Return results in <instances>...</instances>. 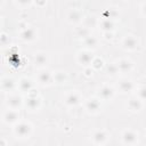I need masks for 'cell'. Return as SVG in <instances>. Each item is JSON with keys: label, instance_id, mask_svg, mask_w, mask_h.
Returning <instances> with one entry per match:
<instances>
[{"label": "cell", "instance_id": "obj_7", "mask_svg": "<svg viewBox=\"0 0 146 146\" xmlns=\"http://www.w3.org/2000/svg\"><path fill=\"white\" fill-rule=\"evenodd\" d=\"M123 141L125 144H135L137 141V135L136 132L131 131V130H127L124 133H123Z\"/></svg>", "mask_w": 146, "mask_h": 146}, {"label": "cell", "instance_id": "obj_10", "mask_svg": "<svg viewBox=\"0 0 146 146\" xmlns=\"http://www.w3.org/2000/svg\"><path fill=\"white\" fill-rule=\"evenodd\" d=\"M21 36L24 39V40H27V41H31L35 38V31L34 29H31V27H27L25 29L22 33H21Z\"/></svg>", "mask_w": 146, "mask_h": 146}, {"label": "cell", "instance_id": "obj_2", "mask_svg": "<svg viewBox=\"0 0 146 146\" xmlns=\"http://www.w3.org/2000/svg\"><path fill=\"white\" fill-rule=\"evenodd\" d=\"M17 119H18V112L14 108L8 110L3 114V121L7 122V123H14V122L17 121Z\"/></svg>", "mask_w": 146, "mask_h": 146}, {"label": "cell", "instance_id": "obj_19", "mask_svg": "<svg viewBox=\"0 0 146 146\" xmlns=\"http://www.w3.org/2000/svg\"><path fill=\"white\" fill-rule=\"evenodd\" d=\"M129 108L132 110V111H139L141 108V103L139 99H136V98H131L129 100Z\"/></svg>", "mask_w": 146, "mask_h": 146}, {"label": "cell", "instance_id": "obj_8", "mask_svg": "<svg viewBox=\"0 0 146 146\" xmlns=\"http://www.w3.org/2000/svg\"><path fill=\"white\" fill-rule=\"evenodd\" d=\"M119 88H120V90H121L122 92H128V91H131V90H132L133 83H132L130 80H128V79H123V80L120 81Z\"/></svg>", "mask_w": 146, "mask_h": 146}, {"label": "cell", "instance_id": "obj_11", "mask_svg": "<svg viewBox=\"0 0 146 146\" xmlns=\"http://www.w3.org/2000/svg\"><path fill=\"white\" fill-rule=\"evenodd\" d=\"M47 63V56L46 54H35L34 55V64L35 66H43Z\"/></svg>", "mask_w": 146, "mask_h": 146}, {"label": "cell", "instance_id": "obj_20", "mask_svg": "<svg viewBox=\"0 0 146 146\" xmlns=\"http://www.w3.org/2000/svg\"><path fill=\"white\" fill-rule=\"evenodd\" d=\"M100 26H102V29L104 30V31H107V32H110L111 30H113V22L112 21H110V19H104L102 23H100Z\"/></svg>", "mask_w": 146, "mask_h": 146}, {"label": "cell", "instance_id": "obj_6", "mask_svg": "<svg viewBox=\"0 0 146 146\" xmlns=\"http://www.w3.org/2000/svg\"><path fill=\"white\" fill-rule=\"evenodd\" d=\"M113 95H114V90H113V88H111L108 86H104L103 88H100V90L98 92V96L102 99H110Z\"/></svg>", "mask_w": 146, "mask_h": 146}, {"label": "cell", "instance_id": "obj_14", "mask_svg": "<svg viewBox=\"0 0 146 146\" xmlns=\"http://www.w3.org/2000/svg\"><path fill=\"white\" fill-rule=\"evenodd\" d=\"M51 74L50 72L48 71H42L40 74H39V81L42 83V84H48L50 81H51Z\"/></svg>", "mask_w": 146, "mask_h": 146}, {"label": "cell", "instance_id": "obj_9", "mask_svg": "<svg viewBox=\"0 0 146 146\" xmlns=\"http://www.w3.org/2000/svg\"><path fill=\"white\" fill-rule=\"evenodd\" d=\"M117 67H119L120 72H129L132 67V63L128 59H121L117 63Z\"/></svg>", "mask_w": 146, "mask_h": 146}, {"label": "cell", "instance_id": "obj_15", "mask_svg": "<svg viewBox=\"0 0 146 146\" xmlns=\"http://www.w3.org/2000/svg\"><path fill=\"white\" fill-rule=\"evenodd\" d=\"M79 96H78V94H75V92H72V94H70L67 97H66V99H65V103L67 104V105H71V106H74V105H76L78 103H79Z\"/></svg>", "mask_w": 146, "mask_h": 146}, {"label": "cell", "instance_id": "obj_24", "mask_svg": "<svg viewBox=\"0 0 146 146\" xmlns=\"http://www.w3.org/2000/svg\"><path fill=\"white\" fill-rule=\"evenodd\" d=\"M54 79L56 82H64L65 80V74L63 72H57L55 75H54Z\"/></svg>", "mask_w": 146, "mask_h": 146}, {"label": "cell", "instance_id": "obj_4", "mask_svg": "<svg viewBox=\"0 0 146 146\" xmlns=\"http://www.w3.org/2000/svg\"><path fill=\"white\" fill-rule=\"evenodd\" d=\"M78 60L81 65H89L92 60V55L89 51H82L78 55Z\"/></svg>", "mask_w": 146, "mask_h": 146}, {"label": "cell", "instance_id": "obj_12", "mask_svg": "<svg viewBox=\"0 0 146 146\" xmlns=\"http://www.w3.org/2000/svg\"><path fill=\"white\" fill-rule=\"evenodd\" d=\"M1 86H2V89L6 90V91H10L15 88V81L13 79H9V78H6L2 80L1 82Z\"/></svg>", "mask_w": 146, "mask_h": 146}, {"label": "cell", "instance_id": "obj_23", "mask_svg": "<svg viewBox=\"0 0 146 146\" xmlns=\"http://www.w3.org/2000/svg\"><path fill=\"white\" fill-rule=\"evenodd\" d=\"M107 72H108V74H111V75H115V74L119 72L117 64H110V65H107Z\"/></svg>", "mask_w": 146, "mask_h": 146}, {"label": "cell", "instance_id": "obj_18", "mask_svg": "<svg viewBox=\"0 0 146 146\" xmlns=\"http://www.w3.org/2000/svg\"><path fill=\"white\" fill-rule=\"evenodd\" d=\"M106 137H107V136H106V133H105L104 131H97V132H95L94 136H92L95 143H97V144H102V143H104L105 139H106Z\"/></svg>", "mask_w": 146, "mask_h": 146}, {"label": "cell", "instance_id": "obj_1", "mask_svg": "<svg viewBox=\"0 0 146 146\" xmlns=\"http://www.w3.org/2000/svg\"><path fill=\"white\" fill-rule=\"evenodd\" d=\"M30 131H31V125L26 122H22V123H18L15 128V133L22 138L26 137L30 135Z\"/></svg>", "mask_w": 146, "mask_h": 146}, {"label": "cell", "instance_id": "obj_5", "mask_svg": "<svg viewBox=\"0 0 146 146\" xmlns=\"http://www.w3.org/2000/svg\"><path fill=\"white\" fill-rule=\"evenodd\" d=\"M21 104H22V98L19 96H17V95H11L7 99V105L10 108H14V110L18 108L21 106Z\"/></svg>", "mask_w": 146, "mask_h": 146}, {"label": "cell", "instance_id": "obj_27", "mask_svg": "<svg viewBox=\"0 0 146 146\" xmlns=\"http://www.w3.org/2000/svg\"><path fill=\"white\" fill-rule=\"evenodd\" d=\"M143 14H144V15H146V3L143 6Z\"/></svg>", "mask_w": 146, "mask_h": 146}, {"label": "cell", "instance_id": "obj_16", "mask_svg": "<svg viewBox=\"0 0 146 146\" xmlns=\"http://www.w3.org/2000/svg\"><path fill=\"white\" fill-rule=\"evenodd\" d=\"M19 88L22 91H30L32 88V82L30 79H22L19 82Z\"/></svg>", "mask_w": 146, "mask_h": 146}, {"label": "cell", "instance_id": "obj_3", "mask_svg": "<svg viewBox=\"0 0 146 146\" xmlns=\"http://www.w3.org/2000/svg\"><path fill=\"white\" fill-rule=\"evenodd\" d=\"M137 46H138V41H137V39H136L135 36H132V35H127V36L124 38V40H123V47H124L125 49L131 50V49H135Z\"/></svg>", "mask_w": 146, "mask_h": 146}, {"label": "cell", "instance_id": "obj_26", "mask_svg": "<svg viewBox=\"0 0 146 146\" xmlns=\"http://www.w3.org/2000/svg\"><path fill=\"white\" fill-rule=\"evenodd\" d=\"M18 2L21 5H29L31 2V0H18Z\"/></svg>", "mask_w": 146, "mask_h": 146}, {"label": "cell", "instance_id": "obj_25", "mask_svg": "<svg viewBox=\"0 0 146 146\" xmlns=\"http://www.w3.org/2000/svg\"><path fill=\"white\" fill-rule=\"evenodd\" d=\"M139 97L144 100H146V87H143L141 89H139V92H138Z\"/></svg>", "mask_w": 146, "mask_h": 146}, {"label": "cell", "instance_id": "obj_13", "mask_svg": "<svg viewBox=\"0 0 146 146\" xmlns=\"http://www.w3.org/2000/svg\"><path fill=\"white\" fill-rule=\"evenodd\" d=\"M86 106H87V110H88V111H90V112H96V111L99 110L100 104H99V102H98L97 99H89V100L87 102Z\"/></svg>", "mask_w": 146, "mask_h": 146}, {"label": "cell", "instance_id": "obj_22", "mask_svg": "<svg viewBox=\"0 0 146 146\" xmlns=\"http://www.w3.org/2000/svg\"><path fill=\"white\" fill-rule=\"evenodd\" d=\"M68 18H70L71 22H79L80 18H81V14L79 11H76V10H73V11H71Z\"/></svg>", "mask_w": 146, "mask_h": 146}, {"label": "cell", "instance_id": "obj_17", "mask_svg": "<svg viewBox=\"0 0 146 146\" xmlns=\"http://www.w3.org/2000/svg\"><path fill=\"white\" fill-rule=\"evenodd\" d=\"M26 106L30 110H35L39 106V99L36 97H29L26 99Z\"/></svg>", "mask_w": 146, "mask_h": 146}, {"label": "cell", "instance_id": "obj_21", "mask_svg": "<svg viewBox=\"0 0 146 146\" xmlns=\"http://www.w3.org/2000/svg\"><path fill=\"white\" fill-rule=\"evenodd\" d=\"M84 44H86L87 47H91V48H95V47L97 46V39H96L95 36H91V35H89V36H87V38L84 39Z\"/></svg>", "mask_w": 146, "mask_h": 146}]
</instances>
